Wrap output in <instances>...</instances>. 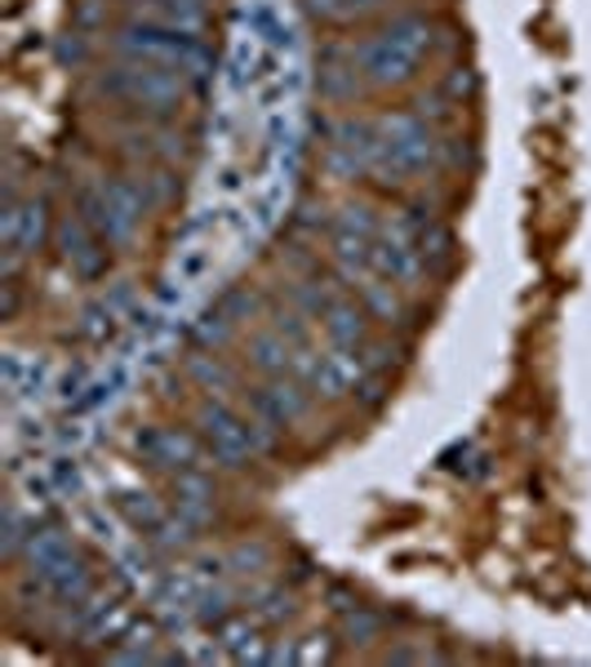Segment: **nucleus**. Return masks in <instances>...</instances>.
<instances>
[{"label":"nucleus","mask_w":591,"mask_h":667,"mask_svg":"<svg viewBox=\"0 0 591 667\" xmlns=\"http://www.w3.org/2000/svg\"><path fill=\"white\" fill-rule=\"evenodd\" d=\"M303 10L311 14V23H320L329 32H351V28L387 14L392 0H303Z\"/></svg>","instance_id":"17"},{"label":"nucleus","mask_w":591,"mask_h":667,"mask_svg":"<svg viewBox=\"0 0 591 667\" xmlns=\"http://www.w3.org/2000/svg\"><path fill=\"white\" fill-rule=\"evenodd\" d=\"M156 645H161L156 623H139V619H134V627H130L121 641H116V645H107L102 658H107V663H156V658H161Z\"/></svg>","instance_id":"20"},{"label":"nucleus","mask_w":591,"mask_h":667,"mask_svg":"<svg viewBox=\"0 0 591 667\" xmlns=\"http://www.w3.org/2000/svg\"><path fill=\"white\" fill-rule=\"evenodd\" d=\"M379 632H383V619H379L370 605H347V610H342L338 636H342L347 645H370V641H379Z\"/></svg>","instance_id":"23"},{"label":"nucleus","mask_w":591,"mask_h":667,"mask_svg":"<svg viewBox=\"0 0 591 667\" xmlns=\"http://www.w3.org/2000/svg\"><path fill=\"white\" fill-rule=\"evenodd\" d=\"M316 89H320V98L329 107H342V111H351L370 94L365 72H361L357 54H351V41H329L320 50V58H316Z\"/></svg>","instance_id":"11"},{"label":"nucleus","mask_w":591,"mask_h":667,"mask_svg":"<svg viewBox=\"0 0 591 667\" xmlns=\"http://www.w3.org/2000/svg\"><path fill=\"white\" fill-rule=\"evenodd\" d=\"M94 94L107 98L111 107L130 111L134 121H174L178 107L187 98V80L174 72H161L152 63H134V58H116L107 67H98L94 76Z\"/></svg>","instance_id":"4"},{"label":"nucleus","mask_w":591,"mask_h":667,"mask_svg":"<svg viewBox=\"0 0 591 667\" xmlns=\"http://www.w3.org/2000/svg\"><path fill=\"white\" fill-rule=\"evenodd\" d=\"M139 455L178 477V472H191V468H209V450H205V440L200 431H187V427H174V423H152L139 431Z\"/></svg>","instance_id":"10"},{"label":"nucleus","mask_w":591,"mask_h":667,"mask_svg":"<svg viewBox=\"0 0 591 667\" xmlns=\"http://www.w3.org/2000/svg\"><path fill=\"white\" fill-rule=\"evenodd\" d=\"M54 250H58L63 267H72L80 281H98L107 272V241L89 228L76 209H67L54 222Z\"/></svg>","instance_id":"12"},{"label":"nucleus","mask_w":591,"mask_h":667,"mask_svg":"<svg viewBox=\"0 0 591 667\" xmlns=\"http://www.w3.org/2000/svg\"><path fill=\"white\" fill-rule=\"evenodd\" d=\"M218 645L236 658V663H267V641L259 632V619L254 614H231L218 623Z\"/></svg>","instance_id":"18"},{"label":"nucleus","mask_w":591,"mask_h":667,"mask_svg":"<svg viewBox=\"0 0 591 667\" xmlns=\"http://www.w3.org/2000/svg\"><path fill=\"white\" fill-rule=\"evenodd\" d=\"M209 19V0H125V23H147L183 36H205Z\"/></svg>","instance_id":"14"},{"label":"nucleus","mask_w":591,"mask_h":667,"mask_svg":"<svg viewBox=\"0 0 591 667\" xmlns=\"http://www.w3.org/2000/svg\"><path fill=\"white\" fill-rule=\"evenodd\" d=\"M134 627V610H130V601H111L89 627H85V641L89 645H116L125 632Z\"/></svg>","instance_id":"21"},{"label":"nucleus","mask_w":591,"mask_h":667,"mask_svg":"<svg viewBox=\"0 0 591 667\" xmlns=\"http://www.w3.org/2000/svg\"><path fill=\"white\" fill-rule=\"evenodd\" d=\"M169 507L191 525V529H209L218 516V490L209 481V468H191L169 477Z\"/></svg>","instance_id":"16"},{"label":"nucleus","mask_w":591,"mask_h":667,"mask_svg":"<svg viewBox=\"0 0 591 667\" xmlns=\"http://www.w3.org/2000/svg\"><path fill=\"white\" fill-rule=\"evenodd\" d=\"M436 50V23L423 10H401L379 19L374 28H365L361 36H351V54H357L370 94H387V89H409L427 58Z\"/></svg>","instance_id":"1"},{"label":"nucleus","mask_w":591,"mask_h":667,"mask_svg":"<svg viewBox=\"0 0 591 667\" xmlns=\"http://www.w3.org/2000/svg\"><path fill=\"white\" fill-rule=\"evenodd\" d=\"M320 170L333 183H361L374 170V117L338 111L320 139Z\"/></svg>","instance_id":"7"},{"label":"nucleus","mask_w":591,"mask_h":667,"mask_svg":"<svg viewBox=\"0 0 591 667\" xmlns=\"http://www.w3.org/2000/svg\"><path fill=\"white\" fill-rule=\"evenodd\" d=\"M147 205V192L130 174H98L76 192V214L107 241V250H125L139 237Z\"/></svg>","instance_id":"5"},{"label":"nucleus","mask_w":591,"mask_h":667,"mask_svg":"<svg viewBox=\"0 0 591 667\" xmlns=\"http://www.w3.org/2000/svg\"><path fill=\"white\" fill-rule=\"evenodd\" d=\"M187 374H191V383H196L205 396H214V401H236V392H241V379H236V370H231L218 352H209V348H196V352L187 357Z\"/></svg>","instance_id":"19"},{"label":"nucleus","mask_w":591,"mask_h":667,"mask_svg":"<svg viewBox=\"0 0 591 667\" xmlns=\"http://www.w3.org/2000/svg\"><path fill=\"white\" fill-rule=\"evenodd\" d=\"M370 311L361 307V298L357 294H333L329 303H325V311L316 316V325H320V334H325V343H333V348H347V352H361L365 343H370Z\"/></svg>","instance_id":"15"},{"label":"nucleus","mask_w":591,"mask_h":667,"mask_svg":"<svg viewBox=\"0 0 591 667\" xmlns=\"http://www.w3.org/2000/svg\"><path fill=\"white\" fill-rule=\"evenodd\" d=\"M440 165V139L423 111L392 107L374 117V170L370 178L379 187L405 192L427 183V174Z\"/></svg>","instance_id":"2"},{"label":"nucleus","mask_w":591,"mask_h":667,"mask_svg":"<svg viewBox=\"0 0 591 667\" xmlns=\"http://www.w3.org/2000/svg\"><path fill=\"white\" fill-rule=\"evenodd\" d=\"M374 272L387 276V281H392L396 289H405V294H418V289L427 285V276H431V263H427V254L418 250V237H414V228H409L405 209H396V214L383 218V232H379V241H374Z\"/></svg>","instance_id":"8"},{"label":"nucleus","mask_w":591,"mask_h":667,"mask_svg":"<svg viewBox=\"0 0 591 667\" xmlns=\"http://www.w3.org/2000/svg\"><path fill=\"white\" fill-rule=\"evenodd\" d=\"M267 566H272V551L263 543H250V538L231 543L222 556V575H263Z\"/></svg>","instance_id":"22"},{"label":"nucleus","mask_w":591,"mask_h":667,"mask_svg":"<svg viewBox=\"0 0 591 667\" xmlns=\"http://www.w3.org/2000/svg\"><path fill=\"white\" fill-rule=\"evenodd\" d=\"M191 427L200 431L205 450H209V463L227 468V472H245L250 463L267 459L281 440V427L267 423L263 414L254 409H241L236 401H214L205 396L191 414Z\"/></svg>","instance_id":"3"},{"label":"nucleus","mask_w":591,"mask_h":667,"mask_svg":"<svg viewBox=\"0 0 591 667\" xmlns=\"http://www.w3.org/2000/svg\"><path fill=\"white\" fill-rule=\"evenodd\" d=\"M23 575H28V583H32L45 601H54V605H72V601H80V597L94 588V570H89L85 556L76 551V543H72L67 551L50 556L45 566L23 570Z\"/></svg>","instance_id":"13"},{"label":"nucleus","mask_w":591,"mask_h":667,"mask_svg":"<svg viewBox=\"0 0 591 667\" xmlns=\"http://www.w3.org/2000/svg\"><path fill=\"white\" fill-rule=\"evenodd\" d=\"M107 50L116 58H134V63H152L161 72H174L187 85L209 80V72H214V50L205 45V36H183V32H165V28H147V23L116 28L107 36Z\"/></svg>","instance_id":"6"},{"label":"nucleus","mask_w":591,"mask_h":667,"mask_svg":"<svg viewBox=\"0 0 591 667\" xmlns=\"http://www.w3.org/2000/svg\"><path fill=\"white\" fill-rule=\"evenodd\" d=\"M54 241V218L45 196H10L6 200V276L19 272L23 259L41 254Z\"/></svg>","instance_id":"9"}]
</instances>
